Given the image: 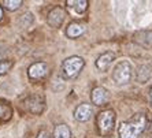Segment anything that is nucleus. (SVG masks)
<instances>
[{
    "label": "nucleus",
    "instance_id": "1",
    "mask_svg": "<svg viewBox=\"0 0 152 138\" xmlns=\"http://www.w3.org/2000/svg\"><path fill=\"white\" fill-rule=\"evenodd\" d=\"M147 127V118L144 113H137L119 126V138H138Z\"/></svg>",
    "mask_w": 152,
    "mask_h": 138
},
{
    "label": "nucleus",
    "instance_id": "2",
    "mask_svg": "<svg viewBox=\"0 0 152 138\" xmlns=\"http://www.w3.org/2000/svg\"><path fill=\"white\" fill-rule=\"evenodd\" d=\"M115 124V112L113 110H106L97 115V130L103 137H110Z\"/></svg>",
    "mask_w": 152,
    "mask_h": 138
},
{
    "label": "nucleus",
    "instance_id": "3",
    "mask_svg": "<svg viewBox=\"0 0 152 138\" xmlns=\"http://www.w3.org/2000/svg\"><path fill=\"white\" fill-rule=\"evenodd\" d=\"M132 78V64L127 60H122L114 67L113 79L117 85H125Z\"/></svg>",
    "mask_w": 152,
    "mask_h": 138
},
{
    "label": "nucleus",
    "instance_id": "4",
    "mask_svg": "<svg viewBox=\"0 0 152 138\" xmlns=\"http://www.w3.org/2000/svg\"><path fill=\"white\" fill-rule=\"evenodd\" d=\"M85 62L80 56H71L63 62V74L66 78H75L84 68Z\"/></svg>",
    "mask_w": 152,
    "mask_h": 138
},
{
    "label": "nucleus",
    "instance_id": "5",
    "mask_svg": "<svg viewBox=\"0 0 152 138\" xmlns=\"http://www.w3.org/2000/svg\"><path fill=\"white\" fill-rule=\"evenodd\" d=\"M50 70H48V66L42 62H37V63H33L28 70V75L30 79L33 81H40V79H44V78L48 75Z\"/></svg>",
    "mask_w": 152,
    "mask_h": 138
},
{
    "label": "nucleus",
    "instance_id": "6",
    "mask_svg": "<svg viewBox=\"0 0 152 138\" xmlns=\"http://www.w3.org/2000/svg\"><path fill=\"white\" fill-rule=\"evenodd\" d=\"M26 105H28V110L32 113H34V115H40V113H42L44 110H45V101L39 94L30 96L26 100Z\"/></svg>",
    "mask_w": 152,
    "mask_h": 138
},
{
    "label": "nucleus",
    "instance_id": "7",
    "mask_svg": "<svg viewBox=\"0 0 152 138\" xmlns=\"http://www.w3.org/2000/svg\"><path fill=\"white\" fill-rule=\"evenodd\" d=\"M64 17H66V12L62 7H53L52 10L48 12V17H47V22L50 23V26L52 28H60V25L63 23Z\"/></svg>",
    "mask_w": 152,
    "mask_h": 138
},
{
    "label": "nucleus",
    "instance_id": "8",
    "mask_svg": "<svg viewBox=\"0 0 152 138\" xmlns=\"http://www.w3.org/2000/svg\"><path fill=\"white\" fill-rule=\"evenodd\" d=\"M93 113V108L89 104H80L74 111V118L78 122H86L91 119Z\"/></svg>",
    "mask_w": 152,
    "mask_h": 138
},
{
    "label": "nucleus",
    "instance_id": "9",
    "mask_svg": "<svg viewBox=\"0 0 152 138\" xmlns=\"http://www.w3.org/2000/svg\"><path fill=\"white\" fill-rule=\"evenodd\" d=\"M91 99H92V103L95 105H103V104H106L108 101V92H107L106 88L97 86L92 90Z\"/></svg>",
    "mask_w": 152,
    "mask_h": 138
},
{
    "label": "nucleus",
    "instance_id": "10",
    "mask_svg": "<svg viewBox=\"0 0 152 138\" xmlns=\"http://www.w3.org/2000/svg\"><path fill=\"white\" fill-rule=\"evenodd\" d=\"M133 40L137 44H140V45L145 46V48H149V46H152V32H149V30L138 32L134 34Z\"/></svg>",
    "mask_w": 152,
    "mask_h": 138
},
{
    "label": "nucleus",
    "instance_id": "11",
    "mask_svg": "<svg viewBox=\"0 0 152 138\" xmlns=\"http://www.w3.org/2000/svg\"><path fill=\"white\" fill-rule=\"evenodd\" d=\"M114 59H115V53L114 52H104L96 59V67L99 70H106Z\"/></svg>",
    "mask_w": 152,
    "mask_h": 138
},
{
    "label": "nucleus",
    "instance_id": "12",
    "mask_svg": "<svg viewBox=\"0 0 152 138\" xmlns=\"http://www.w3.org/2000/svg\"><path fill=\"white\" fill-rule=\"evenodd\" d=\"M84 33H85V26L81 25V23H77V22L70 23L67 26V29H66V34H67L69 38H77Z\"/></svg>",
    "mask_w": 152,
    "mask_h": 138
},
{
    "label": "nucleus",
    "instance_id": "13",
    "mask_svg": "<svg viewBox=\"0 0 152 138\" xmlns=\"http://www.w3.org/2000/svg\"><path fill=\"white\" fill-rule=\"evenodd\" d=\"M66 4H67V7L70 8L71 11H74L77 15L85 12L86 8H88V1H86V0H69Z\"/></svg>",
    "mask_w": 152,
    "mask_h": 138
},
{
    "label": "nucleus",
    "instance_id": "14",
    "mask_svg": "<svg viewBox=\"0 0 152 138\" xmlns=\"http://www.w3.org/2000/svg\"><path fill=\"white\" fill-rule=\"evenodd\" d=\"M12 116V108L11 105L4 101V100H0V123H6L8 122Z\"/></svg>",
    "mask_w": 152,
    "mask_h": 138
},
{
    "label": "nucleus",
    "instance_id": "15",
    "mask_svg": "<svg viewBox=\"0 0 152 138\" xmlns=\"http://www.w3.org/2000/svg\"><path fill=\"white\" fill-rule=\"evenodd\" d=\"M137 81L141 82V84H145V82H148V79L151 78V67H149L148 64H141L137 70Z\"/></svg>",
    "mask_w": 152,
    "mask_h": 138
},
{
    "label": "nucleus",
    "instance_id": "16",
    "mask_svg": "<svg viewBox=\"0 0 152 138\" xmlns=\"http://www.w3.org/2000/svg\"><path fill=\"white\" fill-rule=\"evenodd\" d=\"M53 138H71V131L66 124H58L53 130Z\"/></svg>",
    "mask_w": 152,
    "mask_h": 138
},
{
    "label": "nucleus",
    "instance_id": "17",
    "mask_svg": "<svg viewBox=\"0 0 152 138\" xmlns=\"http://www.w3.org/2000/svg\"><path fill=\"white\" fill-rule=\"evenodd\" d=\"M1 4H3V7L7 8L8 11H15L22 6V0H4Z\"/></svg>",
    "mask_w": 152,
    "mask_h": 138
},
{
    "label": "nucleus",
    "instance_id": "18",
    "mask_svg": "<svg viewBox=\"0 0 152 138\" xmlns=\"http://www.w3.org/2000/svg\"><path fill=\"white\" fill-rule=\"evenodd\" d=\"M11 67H12V62L11 60H0V75L7 74Z\"/></svg>",
    "mask_w": 152,
    "mask_h": 138
},
{
    "label": "nucleus",
    "instance_id": "19",
    "mask_svg": "<svg viewBox=\"0 0 152 138\" xmlns=\"http://www.w3.org/2000/svg\"><path fill=\"white\" fill-rule=\"evenodd\" d=\"M36 138H51V135H50V133H48L47 130H41Z\"/></svg>",
    "mask_w": 152,
    "mask_h": 138
},
{
    "label": "nucleus",
    "instance_id": "20",
    "mask_svg": "<svg viewBox=\"0 0 152 138\" xmlns=\"http://www.w3.org/2000/svg\"><path fill=\"white\" fill-rule=\"evenodd\" d=\"M3 18V8H1V6H0V19Z\"/></svg>",
    "mask_w": 152,
    "mask_h": 138
},
{
    "label": "nucleus",
    "instance_id": "21",
    "mask_svg": "<svg viewBox=\"0 0 152 138\" xmlns=\"http://www.w3.org/2000/svg\"><path fill=\"white\" fill-rule=\"evenodd\" d=\"M149 96H151V103H152V88H151V90H149Z\"/></svg>",
    "mask_w": 152,
    "mask_h": 138
}]
</instances>
